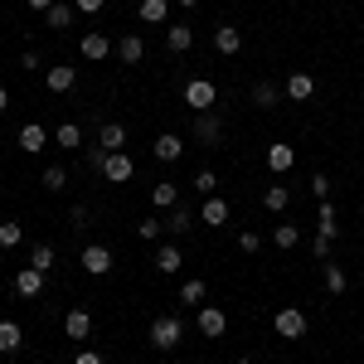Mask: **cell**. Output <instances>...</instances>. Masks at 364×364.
Listing matches in <instances>:
<instances>
[{"label": "cell", "mask_w": 364, "mask_h": 364, "mask_svg": "<svg viewBox=\"0 0 364 364\" xmlns=\"http://www.w3.org/2000/svg\"><path fill=\"white\" fill-rule=\"evenodd\" d=\"M336 233H340L336 204H331V199H321V209H316V238H311V252H316L321 262L331 257V243H336Z\"/></svg>", "instance_id": "cell-1"}, {"label": "cell", "mask_w": 364, "mask_h": 364, "mask_svg": "<svg viewBox=\"0 0 364 364\" xmlns=\"http://www.w3.org/2000/svg\"><path fill=\"white\" fill-rule=\"evenodd\" d=\"M146 340H151V350L170 355V350H180V345H185V321H180V316H156V321H151V331H146Z\"/></svg>", "instance_id": "cell-2"}, {"label": "cell", "mask_w": 364, "mask_h": 364, "mask_svg": "<svg viewBox=\"0 0 364 364\" xmlns=\"http://www.w3.org/2000/svg\"><path fill=\"white\" fill-rule=\"evenodd\" d=\"M306 326H311V321H306V311H301V306H282L277 316H272V331H277L282 340H306Z\"/></svg>", "instance_id": "cell-3"}, {"label": "cell", "mask_w": 364, "mask_h": 364, "mask_svg": "<svg viewBox=\"0 0 364 364\" xmlns=\"http://www.w3.org/2000/svg\"><path fill=\"white\" fill-rule=\"evenodd\" d=\"M214 102H219L214 78H190V83H185V107H190V112H209Z\"/></svg>", "instance_id": "cell-4"}, {"label": "cell", "mask_w": 364, "mask_h": 364, "mask_svg": "<svg viewBox=\"0 0 364 364\" xmlns=\"http://www.w3.org/2000/svg\"><path fill=\"white\" fill-rule=\"evenodd\" d=\"M78 262H83V272H87V277H107L117 257H112V248H107V243H87Z\"/></svg>", "instance_id": "cell-5"}, {"label": "cell", "mask_w": 364, "mask_h": 364, "mask_svg": "<svg viewBox=\"0 0 364 364\" xmlns=\"http://www.w3.org/2000/svg\"><path fill=\"white\" fill-rule=\"evenodd\" d=\"M195 331L204 340H224V331H228V316L219 306H199L195 311Z\"/></svg>", "instance_id": "cell-6"}, {"label": "cell", "mask_w": 364, "mask_h": 364, "mask_svg": "<svg viewBox=\"0 0 364 364\" xmlns=\"http://www.w3.org/2000/svg\"><path fill=\"white\" fill-rule=\"evenodd\" d=\"M190 136L199 141V146H219L224 141V122L214 112H195V122H190Z\"/></svg>", "instance_id": "cell-7"}, {"label": "cell", "mask_w": 364, "mask_h": 364, "mask_svg": "<svg viewBox=\"0 0 364 364\" xmlns=\"http://www.w3.org/2000/svg\"><path fill=\"white\" fill-rule=\"evenodd\" d=\"M78 54H83L87 63H102L107 54H117V44L107 39V34H102V29H87L83 39H78Z\"/></svg>", "instance_id": "cell-8"}, {"label": "cell", "mask_w": 364, "mask_h": 364, "mask_svg": "<svg viewBox=\"0 0 364 364\" xmlns=\"http://www.w3.org/2000/svg\"><path fill=\"white\" fill-rule=\"evenodd\" d=\"M132 175H136V161H132L127 151H112V156L102 161V180H107V185H127Z\"/></svg>", "instance_id": "cell-9"}, {"label": "cell", "mask_w": 364, "mask_h": 364, "mask_svg": "<svg viewBox=\"0 0 364 364\" xmlns=\"http://www.w3.org/2000/svg\"><path fill=\"white\" fill-rule=\"evenodd\" d=\"M311 92H316V78H311L306 68L287 73V83H282V97H287V102H311Z\"/></svg>", "instance_id": "cell-10"}, {"label": "cell", "mask_w": 364, "mask_h": 364, "mask_svg": "<svg viewBox=\"0 0 364 364\" xmlns=\"http://www.w3.org/2000/svg\"><path fill=\"white\" fill-rule=\"evenodd\" d=\"M15 146H20L25 156H39V151L49 146V127H39V122H25V127H20V136H15Z\"/></svg>", "instance_id": "cell-11"}, {"label": "cell", "mask_w": 364, "mask_h": 364, "mask_svg": "<svg viewBox=\"0 0 364 364\" xmlns=\"http://www.w3.org/2000/svg\"><path fill=\"white\" fill-rule=\"evenodd\" d=\"M228 214H233V209H228V199H224V195H209L204 204H199V224H209V228H224V224H228Z\"/></svg>", "instance_id": "cell-12"}, {"label": "cell", "mask_w": 364, "mask_h": 364, "mask_svg": "<svg viewBox=\"0 0 364 364\" xmlns=\"http://www.w3.org/2000/svg\"><path fill=\"white\" fill-rule=\"evenodd\" d=\"M151 156H156V161H166V166H175V161L185 156V141L175 136V132H161V136L151 141Z\"/></svg>", "instance_id": "cell-13"}, {"label": "cell", "mask_w": 364, "mask_h": 364, "mask_svg": "<svg viewBox=\"0 0 364 364\" xmlns=\"http://www.w3.org/2000/svg\"><path fill=\"white\" fill-rule=\"evenodd\" d=\"M151 262H156V272H161V277H180V267H185V252L175 248V243H161Z\"/></svg>", "instance_id": "cell-14"}, {"label": "cell", "mask_w": 364, "mask_h": 364, "mask_svg": "<svg viewBox=\"0 0 364 364\" xmlns=\"http://www.w3.org/2000/svg\"><path fill=\"white\" fill-rule=\"evenodd\" d=\"M63 336H68V340H87V336H92V311L73 306L68 316H63Z\"/></svg>", "instance_id": "cell-15"}, {"label": "cell", "mask_w": 364, "mask_h": 364, "mask_svg": "<svg viewBox=\"0 0 364 364\" xmlns=\"http://www.w3.org/2000/svg\"><path fill=\"white\" fill-rule=\"evenodd\" d=\"M73 83H78V68H68V63L44 68V87H49V92H73Z\"/></svg>", "instance_id": "cell-16"}, {"label": "cell", "mask_w": 364, "mask_h": 364, "mask_svg": "<svg viewBox=\"0 0 364 364\" xmlns=\"http://www.w3.org/2000/svg\"><path fill=\"white\" fill-rule=\"evenodd\" d=\"M291 166H296V146H287V141H272V146H267V170H272V175H287Z\"/></svg>", "instance_id": "cell-17"}, {"label": "cell", "mask_w": 364, "mask_h": 364, "mask_svg": "<svg viewBox=\"0 0 364 364\" xmlns=\"http://www.w3.org/2000/svg\"><path fill=\"white\" fill-rule=\"evenodd\" d=\"M117 58H122L127 68H136L141 58H146V39H141V34H122V39H117Z\"/></svg>", "instance_id": "cell-18"}, {"label": "cell", "mask_w": 364, "mask_h": 364, "mask_svg": "<svg viewBox=\"0 0 364 364\" xmlns=\"http://www.w3.org/2000/svg\"><path fill=\"white\" fill-rule=\"evenodd\" d=\"M97 146H102L107 156H112V151H127V127H122V122H102V127H97Z\"/></svg>", "instance_id": "cell-19"}, {"label": "cell", "mask_w": 364, "mask_h": 364, "mask_svg": "<svg viewBox=\"0 0 364 364\" xmlns=\"http://www.w3.org/2000/svg\"><path fill=\"white\" fill-rule=\"evenodd\" d=\"M214 49L224 58H233L238 49H243V29H233V25H214Z\"/></svg>", "instance_id": "cell-20"}, {"label": "cell", "mask_w": 364, "mask_h": 364, "mask_svg": "<svg viewBox=\"0 0 364 364\" xmlns=\"http://www.w3.org/2000/svg\"><path fill=\"white\" fill-rule=\"evenodd\" d=\"M39 291H44V272L25 262V267L15 272V296H39Z\"/></svg>", "instance_id": "cell-21"}, {"label": "cell", "mask_w": 364, "mask_h": 364, "mask_svg": "<svg viewBox=\"0 0 364 364\" xmlns=\"http://www.w3.org/2000/svg\"><path fill=\"white\" fill-rule=\"evenodd\" d=\"M73 20H78V10H73V0H54V5L44 10V25H49V29H68Z\"/></svg>", "instance_id": "cell-22"}, {"label": "cell", "mask_w": 364, "mask_h": 364, "mask_svg": "<svg viewBox=\"0 0 364 364\" xmlns=\"http://www.w3.org/2000/svg\"><path fill=\"white\" fill-rule=\"evenodd\" d=\"M195 224H199V214H190L185 204H175V209H170V219H166V233H170V238H185Z\"/></svg>", "instance_id": "cell-23"}, {"label": "cell", "mask_w": 364, "mask_h": 364, "mask_svg": "<svg viewBox=\"0 0 364 364\" xmlns=\"http://www.w3.org/2000/svg\"><path fill=\"white\" fill-rule=\"evenodd\" d=\"M321 277H326V291H331V296H345V291H350V277H345V267H340V262H331V257L321 262Z\"/></svg>", "instance_id": "cell-24"}, {"label": "cell", "mask_w": 364, "mask_h": 364, "mask_svg": "<svg viewBox=\"0 0 364 364\" xmlns=\"http://www.w3.org/2000/svg\"><path fill=\"white\" fill-rule=\"evenodd\" d=\"M54 146H58V151H83V127H78V122L54 127Z\"/></svg>", "instance_id": "cell-25"}, {"label": "cell", "mask_w": 364, "mask_h": 364, "mask_svg": "<svg viewBox=\"0 0 364 364\" xmlns=\"http://www.w3.org/2000/svg\"><path fill=\"white\" fill-rule=\"evenodd\" d=\"M166 44H170V54H190V49H195V29L190 25H170Z\"/></svg>", "instance_id": "cell-26"}, {"label": "cell", "mask_w": 364, "mask_h": 364, "mask_svg": "<svg viewBox=\"0 0 364 364\" xmlns=\"http://www.w3.org/2000/svg\"><path fill=\"white\" fill-rule=\"evenodd\" d=\"M204 296H209V282H199V277H190V282H180V306H204Z\"/></svg>", "instance_id": "cell-27"}, {"label": "cell", "mask_w": 364, "mask_h": 364, "mask_svg": "<svg viewBox=\"0 0 364 364\" xmlns=\"http://www.w3.org/2000/svg\"><path fill=\"white\" fill-rule=\"evenodd\" d=\"M146 25H166L170 20V0H141V10H136Z\"/></svg>", "instance_id": "cell-28"}, {"label": "cell", "mask_w": 364, "mask_h": 364, "mask_svg": "<svg viewBox=\"0 0 364 364\" xmlns=\"http://www.w3.org/2000/svg\"><path fill=\"white\" fill-rule=\"evenodd\" d=\"M20 345H25V331L15 321H0V355H15Z\"/></svg>", "instance_id": "cell-29"}, {"label": "cell", "mask_w": 364, "mask_h": 364, "mask_svg": "<svg viewBox=\"0 0 364 364\" xmlns=\"http://www.w3.org/2000/svg\"><path fill=\"white\" fill-rule=\"evenodd\" d=\"M54 243H34V248H29V267H39V272H44V277H49V272H54Z\"/></svg>", "instance_id": "cell-30"}, {"label": "cell", "mask_w": 364, "mask_h": 364, "mask_svg": "<svg viewBox=\"0 0 364 364\" xmlns=\"http://www.w3.org/2000/svg\"><path fill=\"white\" fill-rule=\"evenodd\" d=\"M277 102H282V87L277 83H267V78L252 83V107H277Z\"/></svg>", "instance_id": "cell-31"}, {"label": "cell", "mask_w": 364, "mask_h": 364, "mask_svg": "<svg viewBox=\"0 0 364 364\" xmlns=\"http://www.w3.org/2000/svg\"><path fill=\"white\" fill-rule=\"evenodd\" d=\"M272 243H277L282 252L301 248V228H296V224H277V228H272Z\"/></svg>", "instance_id": "cell-32"}, {"label": "cell", "mask_w": 364, "mask_h": 364, "mask_svg": "<svg viewBox=\"0 0 364 364\" xmlns=\"http://www.w3.org/2000/svg\"><path fill=\"white\" fill-rule=\"evenodd\" d=\"M262 204H267L272 214H282V209H291V190H287V185H267V190H262Z\"/></svg>", "instance_id": "cell-33"}, {"label": "cell", "mask_w": 364, "mask_h": 364, "mask_svg": "<svg viewBox=\"0 0 364 364\" xmlns=\"http://www.w3.org/2000/svg\"><path fill=\"white\" fill-rule=\"evenodd\" d=\"M39 185H44V190H68V170L63 166H44V175H39Z\"/></svg>", "instance_id": "cell-34"}, {"label": "cell", "mask_w": 364, "mask_h": 364, "mask_svg": "<svg viewBox=\"0 0 364 364\" xmlns=\"http://www.w3.org/2000/svg\"><path fill=\"white\" fill-rule=\"evenodd\" d=\"M151 204H156V209H175V204H180V185H156V190H151Z\"/></svg>", "instance_id": "cell-35"}, {"label": "cell", "mask_w": 364, "mask_h": 364, "mask_svg": "<svg viewBox=\"0 0 364 364\" xmlns=\"http://www.w3.org/2000/svg\"><path fill=\"white\" fill-rule=\"evenodd\" d=\"M190 185H195L199 195L209 199V195H219V175H214V170H195V180H190Z\"/></svg>", "instance_id": "cell-36"}, {"label": "cell", "mask_w": 364, "mask_h": 364, "mask_svg": "<svg viewBox=\"0 0 364 364\" xmlns=\"http://www.w3.org/2000/svg\"><path fill=\"white\" fill-rule=\"evenodd\" d=\"M20 243H25V228L15 224V219H10V224H0V248H20Z\"/></svg>", "instance_id": "cell-37"}, {"label": "cell", "mask_w": 364, "mask_h": 364, "mask_svg": "<svg viewBox=\"0 0 364 364\" xmlns=\"http://www.w3.org/2000/svg\"><path fill=\"white\" fill-rule=\"evenodd\" d=\"M331 190H336V185H331V175H326V170H316V175H311V195H316V204H321V199H331Z\"/></svg>", "instance_id": "cell-38"}, {"label": "cell", "mask_w": 364, "mask_h": 364, "mask_svg": "<svg viewBox=\"0 0 364 364\" xmlns=\"http://www.w3.org/2000/svg\"><path fill=\"white\" fill-rule=\"evenodd\" d=\"M136 233L146 238V243H156V238L166 233V219H141V224H136Z\"/></svg>", "instance_id": "cell-39"}, {"label": "cell", "mask_w": 364, "mask_h": 364, "mask_svg": "<svg viewBox=\"0 0 364 364\" xmlns=\"http://www.w3.org/2000/svg\"><path fill=\"white\" fill-rule=\"evenodd\" d=\"M68 228H73V233L87 228V204H73V209H68Z\"/></svg>", "instance_id": "cell-40"}, {"label": "cell", "mask_w": 364, "mask_h": 364, "mask_svg": "<svg viewBox=\"0 0 364 364\" xmlns=\"http://www.w3.org/2000/svg\"><path fill=\"white\" fill-rule=\"evenodd\" d=\"M257 248H262V238H257L252 228H243V233H238V252H248V257H252Z\"/></svg>", "instance_id": "cell-41"}, {"label": "cell", "mask_w": 364, "mask_h": 364, "mask_svg": "<svg viewBox=\"0 0 364 364\" xmlns=\"http://www.w3.org/2000/svg\"><path fill=\"white\" fill-rule=\"evenodd\" d=\"M102 5H107V0H73V10H78V15H97Z\"/></svg>", "instance_id": "cell-42"}, {"label": "cell", "mask_w": 364, "mask_h": 364, "mask_svg": "<svg viewBox=\"0 0 364 364\" xmlns=\"http://www.w3.org/2000/svg\"><path fill=\"white\" fill-rule=\"evenodd\" d=\"M73 364H107V360H102L97 350H78V355H73Z\"/></svg>", "instance_id": "cell-43"}, {"label": "cell", "mask_w": 364, "mask_h": 364, "mask_svg": "<svg viewBox=\"0 0 364 364\" xmlns=\"http://www.w3.org/2000/svg\"><path fill=\"white\" fill-rule=\"evenodd\" d=\"M20 68H25V73H34V68H39V54H34V49H25V54H20Z\"/></svg>", "instance_id": "cell-44"}, {"label": "cell", "mask_w": 364, "mask_h": 364, "mask_svg": "<svg viewBox=\"0 0 364 364\" xmlns=\"http://www.w3.org/2000/svg\"><path fill=\"white\" fill-rule=\"evenodd\" d=\"M29 10H39V15H44V10H49V5H54V0H25Z\"/></svg>", "instance_id": "cell-45"}, {"label": "cell", "mask_w": 364, "mask_h": 364, "mask_svg": "<svg viewBox=\"0 0 364 364\" xmlns=\"http://www.w3.org/2000/svg\"><path fill=\"white\" fill-rule=\"evenodd\" d=\"M5 107H10V92H5V87H0V112H5Z\"/></svg>", "instance_id": "cell-46"}, {"label": "cell", "mask_w": 364, "mask_h": 364, "mask_svg": "<svg viewBox=\"0 0 364 364\" xmlns=\"http://www.w3.org/2000/svg\"><path fill=\"white\" fill-rule=\"evenodd\" d=\"M175 5H180V10H195V5H199V0H175Z\"/></svg>", "instance_id": "cell-47"}, {"label": "cell", "mask_w": 364, "mask_h": 364, "mask_svg": "<svg viewBox=\"0 0 364 364\" xmlns=\"http://www.w3.org/2000/svg\"><path fill=\"white\" fill-rule=\"evenodd\" d=\"M233 364H252V360H233Z\"/></svg>", "instance_id": "cell-48"}, {"label": "cell", "mask_w": 364, "mask_h": 364, "mask_svg": "<svg viewBox=\"0 0 364 364\" xmlns=\"http://www.w3.org/2000/svg\"><path fill=\"white\" fill-rule=\"evenodd\" d=\"M199 364H204V360H199Z\"/></svg>", "instance_id": "cell-49"}, {"label": "cell", "mask_w": 364, "mask_h": 364, "mask_svg": "<svg viewBox=\"0 0 364 364\" xmlns=\"http://www.w3.org/2000/svg\"><path fill=\"white\" fill-rule=\"evenodd\" d=\"M0 252H5V248H0Z\"/></svg>", "instance_id": "cell-50"}]
</instances>
